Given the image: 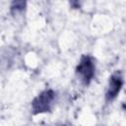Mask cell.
<instances>
[{
  "instance_id": "6da1fadb",
  "label": "cell",
  "mask_w": 126,
  "mask_h": 126,
  "mask_svg": "<svg viewBox=\"0 0 126 126\" xmlns=\"http://www.w3.org/2000/svg\"><path fill=\"white\" fill-rule=\"evenodd\" d=\"M55 98V93L52 90H45L41 92L32 101V109L33 114H40L51 110L53 101Z\"/></svg>"
},
{
  "instance_id": "7a4b0ae2",
  "label": "cell",
  "mask_w": 126,
  "mask_h": 126,
  "mask_svg": "<svg viewBox=\"0 0 126 126\" xmlns=\"http://www.w3.org/2000/svg\"><path fill=\"white\" fill-rule=\"evenodd\" d=\"M94 72L95 64L94 58L90 55H83L76 68V73L85 86H88L91 83L94 76Z\"/></svg>"
},
{
  "instance_id": "3957f363",
  "label": "cell",
  "mask_w": 126,
  "mask_h": 126,
  "mask_svg": "<svg viewBox=\"0 0 126 126\" xmlns=\"http://www.w3.org/2000/svg\"><path fill=\"white\" fill-rule=\"evenodd\" d=\"M124 84L123 76L120 71H116L111 75L109 78V83H108V88L105 94V99L106 101H112L113 99L116 98L118 94L120 93L122 87Z\"/></svg>"
},
{
  "instance_id": "277c9868",
  "label": "cell",
  "mask_w": 126,
  "mask_h": 126,
  "mask_svg": "<svg viewBox=\"0 0 126 126\" xmlns=\"http://www.w3.org/2000/svg\"><path fill=\"white\" fill-rule=\"evenodd\" d=\"M27 7V0H13L11 3L10 11L13 16L23 13Z\"/></svg>"
},
{
  "instance_id": "5b68a950",
  "label": "cell",
  "mask_w": 126,
  "mask_h": 126,
  "mask_svg": "<svg viewBox=\"0 0 126 126\" xmlns=\"http://www.w3.org/2000/svg\"><path fill=\"white\" fill-rule=\"evenodd\" d=\"M69 3L73 9L81 8V0H69Z\"/></svg>"
}]
</instances>
